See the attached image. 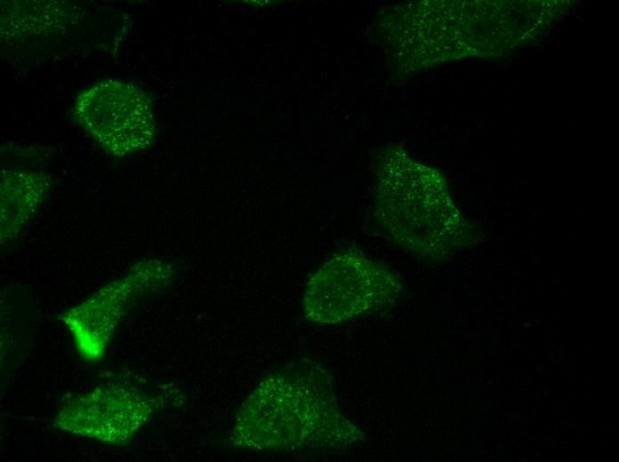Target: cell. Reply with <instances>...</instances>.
<instances>
[{
	"label": "cell",
	"mask_w": 619,
	"mask_h": 462,
	"mask_svg": "<svg viewBox=\"0 0 619 462\" xmlns=\"http://www.w3.org/2000/svg\"><path fill=\"white\" fill-rule=\"evenodd\" d=\"M364 433L341 410L330 374L304 358L267 374L238 409L229 443L238 449L341 450Z\"/></svg>",
	"instance_id": "6da1fadb"
},
{
	"label": "cell",
	"mask_w": 619,
	"mask_h": 462,
	"mask_svg": "<svg viewBox=\"0 0 619 462\" xmlns=\"http://www.w3.org/2000/svg\"><path fill=\"white\" fill-rule=\"evenodd\" d=\"M376 184L372 219L380 235L398 248L434 261L462 238L460 218L448 203L427 196L419 168L402 149L383 153Z\"/></svg>",
	"instance_id": "7a4b0ae2"
},
{
	"label": "cell",
	"mask_w": 619,
	"mask_h": 462,
	"mask_svg": "<svg viewBox=\"0 0 619 462\" xmlns=\"http://www.w3.org/2000/svg\"><path fill=\"white\" fill-rule=\"evenodd\" d=\"M399 277L386 265L356 249L333 256L310 277L303 315L318 324H339L395 307L402 296Z\"/></svg>",
	"instance_id": "3957f363"
},
{
	"label": "cell",
	"mask_w": 619,
	"mask_h": 462,
	"mask_svg": "<svg viewBox=\"0 0 619 462\" xmlns=\"http://www.w3.org/2000/svg\"><path fill=\"white\" fill-rule=\"evenodd\" d=\"M72 113L84 131L115 156L143 151L157 137L152 100L133 83L98 82L78 94Z\"/></svg>",
	"instance_id": "277c9868"
},
{
	"label": "cell",
	"mask_w": 619,
	"mask_h": 462,
	"mask_svg": "<svg viewBox=\"0 0 619 462\" xmlns=\"http://www.w3.org/2000/svg\"><path fill=\"white\" fill-rule=\"evenodd\" d=\"M173 276L172 265L143 259L117 281L108 283L61 319L87 361L99 360L117 325L129 308L147 295L166 287Z\"/></svg>",
	"instance_id": "5b68a950"
},
{
	"label": "cell",
	"mask_w": 619,
	"mask_h": 462,
	"mask_svg": "<svg viewBox=\"0 0 619 462\" xmlns=\"http://www.w3.org/2000/svg\"><path fill=\"white\" fill-rule=\"evenodd\" d=\"M168 399L129 386H101L70 401L60 411V428L104 442L123 444Z\"/></svg>",
	"instance_id": "8992f818"
},
{
	"label": "cell",
	"mask_w": 619,
	"mask_h": 462,
	"mask_svg": "<svg viewBox=\"0 0 619 462\" xmlns=\"http://www.w3.org/2000/svg\"><path fill=\"white\" fill-rule=\"evenodd\" d=\"M50 176L37 171L4 170L1 174V243L16 237L43 203Z\"/></svg>",
	"instance_id": "52a82bcc"
}]
</instances>
